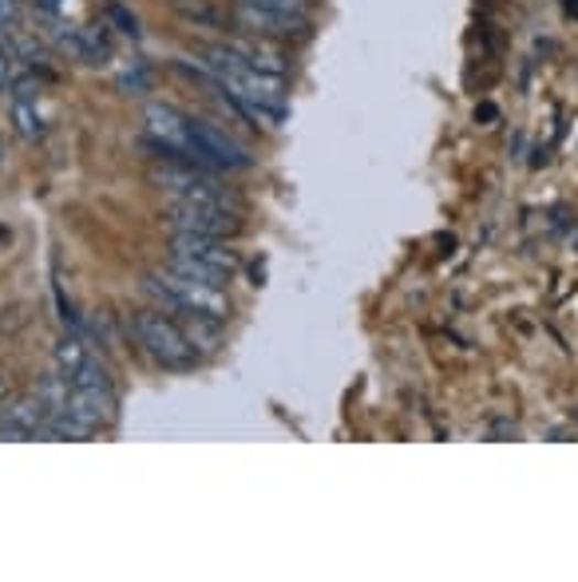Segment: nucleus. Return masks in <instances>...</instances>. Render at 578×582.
<instances>
[{"instance_id": "nucleus-1", "label": "nucleus", "mask_w": 578, "mask_h": 582, "mask_svg": "<svg viewBox=\"0 0 578 582\" xmlns=\"http://www.w3.org/2000/svg\"><path fill=\"white\" fill-rule=\"evenodd\" d=\"M143 294H151L171 314H195V317H210V321H226L230 317V301H226L222 289L195 282V277L178 274L171 266L163 274L143 277Z\"/></svg>"}, {"instance_id": "nucleus-2", "label": "nucleus", "mask_w": 578, "mask_h": 582, "mask_svg": "<svg viewBox=\"0 0 578 582\" xmlns=\"http://www.w3.org/2000/svg\"><path fill=\"white\" fill-rule=\"evenodd\" d=\"M167 266L178 270V274L195 277V282H206V286L222 289L230 277L238 274V254L226 246L222 238H203V234H175L171 238V254Z\"/></svg>"}, {"instance_id": "nucleus-3", "label": "nucleus", "mask_w": 578, "mask_h": 582, "mask_svg": "<svg viewBox=\"0 0 578 582\" xmlns=\"http://www.w3.org/2000/svg\"><path fill=\"white\" fill-rule=\"evenodd\" d=\"M131 333H135V341L143 345V353H148L151 361H159L163 369H190L198 361L195 345L187 341L183 326H178L175 317L159 314V309L131 317Z\"/></svg>"}, {"instance_id": "nucleus-4", "label": "nucleus", "mask_w": 578, "mask_h": 582, "mask_svg": "<svg viewBox=\"0 0 578 582\" xmlns=\"http://www.w3.org/2000/svg\"><path fill=\"white\" fill-rule=\"evenodd\" d=\"M167 227L175 234H203V238H235L242 230V218L235 207H218V202H190V198H175L167 207Z\"/></svg>"}, {"instance_id": "nucleus-5", "label": "nucleus", "mask_w": 578, "mask_h": 582, "mask_svg": "<svg viewBox=\"0 0 578 582\" xmlns=\"http://www.w3.org/2000/svg\"><path fill=\"white\" fill-rule=\"evenodd\" d=\"M148 119V139L155 143L159 155H167L171 163H190V167H203L195 151V139H190V116H183L171 103H148L143 111Z\"/></svg>"}, {"instance_id": "nucleus-6", "label": "nucleus", "mask_w": 578, "mask_h": 582, "mask_svg": "<svg viewBox=\"0 0 578 582\" xmlns=\"http://www.w3.org/2000/svg\"><path fill=\"white\" fill-rule=\"evenodd\" d=\"M159 190H167L171 198H190V202H218V207H235V195L218 187L215 178L198 175L190 163H167V167L151 171ZM238 210V207H235Z\"/></svg>"}, {"instance_id": "nucleus-7", "label": "nucleus", "mask_w": 578, "mask_h": 582, "mask_svg": "<svg viewBox=\"0 0 578 582\" xmlns=\"http://www.w3.org/2000/svg\"><path fill=\"white\" fill-rule=\"evenodd\" d=\"M190 139H195V151L203 167H226V171L254 167V158L246 155L242 143H235L222 128L206 123V119H190Z\"/></svg>"}, {"instance_id": "nucleus-8", "label": "nucleus", "mask_w": 578, "mask_h": 582, "mask_svg": "<svg viewBox=\"0 0 578 582\" xmlns=\"http://www.w3.org/2000/svg\"><path fill=\"white\" fill-rule=\"evenodd\" d=\"M52 365H56V376H64L72 388H91V385H111L103 365H99L96 356L88 353L84 341L76 337H64L56 349H52Z\"/></svg>"}, {"instance_id": "nucleus-9", "label": "nucleus", "mask_w": 578, "mask_h": 582, "mask_svg": "<svg viewBox=\"0 0 578 582\" xmlns=\"http://www.w3.org/2000/svg\"><path fill=\"white\" fill-rule=\"evenodd\" d=\"M64 413H72L79 425H88L91 432L108 428L119 416V400L111 393V385H91V388H68V400H64Z\"/></svg>"}, {"instance_id": "nucleus-10", "label": "nucleus", "mask_w": 578, "mask_h": 582, "mask_svg": "<svg viewBox=\"0 0 578 582\" xmlns=\"http://www.w3.org/2000/svg\"><path fill=\"white\" fill-rule=\"evenodd\" d=\"M52 405L40 393L20 396L4 408V420H0V440H36L40 428L48 425Z\"/></svg>"}, {"instance_id": "nucleus-11", "label": "nucleus", "mask_w": 578, "mask_h": 582, "mask_svg": "<svg viewBox=\"0 0 578 582\" xmlns=\"http://www.w3.org/2000/svg\"><path fill=\"white\" fill-rule=\"evenodd\" d=\"M238 20L246 29L262 40H277V36H294V32L309 29V17H297V12H282V9H265V4H254V0H242L238 9Z\"/></svg>"}, {"instance_id": "nucleus-12", "label": "nucleus", "mask_w": 578, "mask_h": 582, "mask_svg": "<svg viewBox=\"0 0 578 582\" xmlns=\"http://www.w3.org/2000/svg\"><path fill=\"white\" fill-rule=\"evenodd\" d=\"M12 131H17L20 139H29V143H40L44 139V131H48V123H44V116H40L36 99H12Z\"/></svg>"}, {"instance_id": "nucleus-13", "label": "nucleus", "mask_w": 578, "mask_h": 582, "mask_svg": "<svg viewBox=\"0 0 578 582\" xmlns=\"http://www.w3.org/2000/svg\"><path fill=\"white\" fill-rule=\"evenodd\" d=\"M235 48L242 52L254 68H262V72H270V76H285V56L274 48V44H265L262 36L258 40H235Z\"/></svg>"}, {"instance_id": "nucleus-14", "label": "nucleus", "mask_w": 578, "mask_h": 582, "mask_svg": "<svg viewBox=\"0 0 578 582\" xmlns=\"http://www.w3.org/2000/svg\"><path fill=\"white\" fill-rule=\"evenodd\" d=\"M183 333H187V341L195 345V353H215L218 345H222V333H218V321H210V317H195V314H183Z\"/></svg>"}, {"instance_id": "nucleus-15", "label": "nucleus", "mask_w": 578, "mask_h": 582, "mask_svg": "<svg viewBox=\"0 0 578 582\" xmlns=\"http://www.w3.org/2000/svg\"><path fill=\"white\" fill-rule=\"evenodd\" d=\"M148 84H151V72L143 68V64H131L128 72H123V76H119V88L128 91V96H139V91H148Z\"/></svg>"}, {"instance_id": "nucleus-16", "label": "nucleus", "mask_w": 578, "mask_h": 582, "mask_svg": "<svg viewBox=\"0 0 578 582\" xmlns=\"http://www.w3.org/2000/svg\"><path fill=\"white\" fill-rule=\"evenodd\" d=\"M108 20H111V24H116L119 32H123V36H139V20H135V12H128V9H123V4H119V0H111V4H108Z\"/></svg>"}, {"instance_id": "nucleus-17", "label": "nucleus", "mask_w": 578, "mask_h": 582, "mask_svg": "<svg viewBox=\"0 0 578 582\" xmlns=\"http://www.w3.org/2000/svg\"><path fill=\"white\" fill-rule=\"evenodd\" d=\"M12 59H17V52H12L9 36L0 40V91L12 88Z\"/></svg>"}, {"instance_id": "nucleus-18", "label": "nucleus", "mask_w": 578, "mask_h": 582, "mask_svg": "<svg viewBox=\"0 0 578 582\" xmlns=\"http://www.w3.org/2000/svg\"><path fill=\"white\" fill-rule=\"evenodd\" d=\"M12 99H40V79L32 76L12 79Z\"/></svg>"}, {"instance_id": "nucleus-19", "label": "nucleus", "mask_w": 578, "mask_h": 582, "mask_svg": "<svg viewBox=\"0 0 578 582\" xmlns=\"http://www.w3.org/2000/svg\"><path fill=\"white\" fill-rule=\"evenodd\" d=\"M17 12H20V0H0V24H4V29L17 20Z\"/></svg>"}, {"instance_id": "nucleus-20", "label": "nucleus", "mask_w": 578, "mask_h": 582, "mask_svg": "<svg viewBox=\"0 0 578 582\" xmlns=\"http://www.w3.org/2000/svg\"><path fill=\"white\" fill-rule=\"evenodd\" d=\"M4 396H9V381L0 376V405H4Z\"/></svg>"}, {"instance_id": "nucleus-21", "label": "nucleus", "mask_w": 578, "mask_h": 582, "mask_svg": "<svg viewBox=\"0 0 578 582\" xmlns=\"http://www.w3.org/2000/svg\"><path fill=\"white\" fill-rule=\"evenodd\" d=\"M0 163H4V147H0Z\"/></svg>"}]
</instances>
